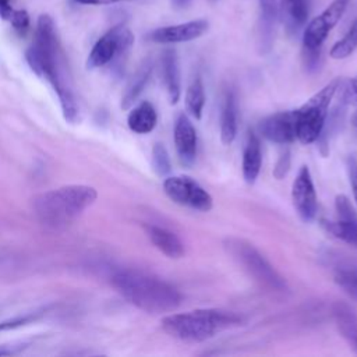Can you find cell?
<instances>
[{"mask_svg": "<svg viewBox=\"0 0 357 357\" xmlns=\"http://www.w3.org/2000/svg\"><path fill=\"white\" fill-rule=\"evenodd\" d=\"M212 1H215V0H212Z\"/></svg>", "mask_w": 357, "mask_h": 357, "instance_id": "cell-36", "label": "cell"}, {"mask_svg": "<svg viewBox=\"0 0 357 357\" xmlns=\"http://www.w3.org/2000/svg\"><path fill=\"white\" fill-rule=\"evenodd\" d=\"M40 317H42V312L35 311V312H29V314L18 315V317H14V318H10V319H6V321H1V322H0V332H4V331H13V329H17V328H21V326L29 325V324H32V322L38 321Z\"/></svg>", "mask_w": 357, "mask_h": 357, "instance_id": "cell-27", "label": "cell"}, {"mask_svg": "<svg viewBox=\"0 0 357 357\" xmlns=\"http://www.w3.org/2000/svg\"><path fill=\"white\" fill-rule=\"evenodd\" d=\"M356 49H357V18L350 25L344 36L332 46L329 54L335 60H342L349 57Z\"/></svg>", "mask_w": 357, "mask_h": 357, "instance_id": "cell-24", "label": "cell"}, {"mask_svg": "<svg viewBox=\"0 0 357 357\" xmlns=\"http://www.w3.org/2000/svg\"><path fill=\"white\" fill-rule=\"evenodd\" d=\"M70 1L81 6H99V0H70Z\"/></svg>", "mask_w": 357, "mask_h": 357, "instance_id": "cell-33", "label": "cell"}, {"mask_svg": "<svg viewBox=\"0 0 357 357\" xmlns=\"http://www.w3.org/2000/svg\"><path fill=\"white\" fill-rule=\"evenodd\" d=\"M335 282L349 296L357 298V268H343L335 273Z\"/></svg>", "mask_w": 357, "mask_h": 357, "instance_id": "cell-26", "label": "cell"}, {"mask_svg": "<svg viewBox=\"0 0 357 357\" xmlns=\"http://www.w3.org/2000/svg\"><path fill=\"white\" fill-rule=\"evenodd\" d=\"M340 81L333 79L294 110L296 138L303 144L315 142L325 127L329 105L339 89Z\"/></svg>", "mask_w": 357, "mask_h": 357, "instance_id": "cell-5", "label": "cell"}, {"mask_svg": "<svg viewBox=\"0 0 357 357\" xmlns=\"http://www.w3.org/2000/svg\"><path fill=\"white\" fill-rule=\"evenodd\" d=\"M160 74L172 105H176L181 96V79L178 59L174 49H165L160 54Z\"/></svg>", "mask_w": 357, "mask_h": 357, "instance_id": "cell-14", "label": "cell"}, {"mask_svg": "<svg viewBox=\"0 0 357 357\" xmlns=\"http://www.w3.org/2000/svg\"><path fill=\"white\" fill-rule=\"evenodd\" d=\"M151 74H152V60L146 59L141 63V66L132 74V77L130 78V81L126 86V91L121 96V107L123 109H128L138 99V96L145 89V86L151 78Z\"/></svg>", "mask_w": 357, "mask_h": 357, "instance_id": "cell-21", "label": "cell"}, {"mask_svg": "<svg viewBox=\"0 0 357 357\" xmlns=\"http://www.w3.org/2000/svg\"><path fill=\"white\" fill-rule=\"evenodd\" d=\"M117 1H121V0H99V4H113Z\"/></svg>", "mask_w": 357, "mask_h": 357, "instance_id": "cell-35", "label": "cell"}, {"mask_svg": "<svg viewBox=\"0 0 357 357\" xmlns=\"http://www.w3.org/2000/svg\"><path fill=\"white\" fill-rule=\"evenodd\" d=\"M244 318L233 311L199 308L188 312L169 314L162 318L163 331L181 342L198 343L213 337L218 332L243 325Z\"/></svg>", "mask_w": 357, "mask_h": 357, "instance_id": "cell-4", "label": "cell"}, {"mask_svg": "<svg viewBox=\"0 0 357 357\" xmlns=\"http://www.w3.org/2000/svg\"><path fill=\"white\" fill-rule=\"evenodd\" d=\"M25 59L31 70L52 85L59 98L64 119L68 123H75L78 119V105L71 86V79L66 71L63 52L50 15H39L35 39L26 49Z\"/></svg>", "mask_w": 357, "mask_h": 357, "instance_id": "cell-1", "label": "cell"}, {"mask_svg": "<svg viewBox=\"0 0 357 357\" xmlns=\"http://www.w3.org/2000/svg\"><path fill=\"white\" fill-rule=\"evenodd\" d=\"M259 134L275 144H289L296 139L294 110L278 112L262 119L258 124Z\"/></svg>", "mask_w": 357, "mask_h": 357, "instance_id": "cell-12", "label": "cell"}, {"mask_svg": "<svg viewBox=\"0 0 357 357\" xmlns=\"http://www.w3.org/2000/svg\"><path fill=\"white\" fill-rule=\"evenodd\" d=\"M110 282L130 304L149 314L174 311L183 300L173 284L145 271L119 269L112 275Z\"/></svg>", "mask_w": 357, "mask_h": 357, "instance_id": "cell-2", "label": "cell"}, {"mask_svg": "<svg viewBox=\"0 0 357 357\" xmlns=\"http://www.w3.org/2000/svg\"><path fill=\"white\" fill-rule=\"evenodd\" d=\"M8 21L20 35H24L29 28V14L25 10H13Z\"/></svg>", "mask_w": 357, "mask_h": 357, "instance_id": "cell-29", "label": "cell"}, {"mask_svg": "<svg viewBox=\"0 0 357 357\" xmlns=\"http://www.w3.org/2000/svg\"><path fill=\"white\" fill-rule=\"evenodd\" d=\"M98 198L93 187L68 184L36 195L32 208L36 219L49 229H64L75 222Z\"/></svg>", "mask_w": 357, "mask_h": 357, "instance_id": "cell-3", "label": "cell"}, {"mask_svg": "<svg viewBox=\"0 0 357 357\" xmlns=\"http://www.w3.org/2000/svg\"><path fill=\"white\" fill-rule=\"evenodd\" d=\"M336 326L349 346L357 353V314L346 303L337 301L332 307Z\"/></svg>", "mask_w": 357, "mask_h": 357, "instance_id": "cell-17", "label": "cell"}, {"mask_svg": "<svg viewBox=\"0 0 357 357\" xmlns=\"http://www.w3.org/2000/svg\"><path fill=\"white\" fill-rule=\"evenodd\" d=\"M11 13H13V7L10 4V0H0V18L8 21Z\"/></svg>", "mask_w": 357, "mask_h": 357, "instance_id": "cell-32", "label": "cell"}, {"mask_svg": "<svg viewBox=\"0 0 357 357\" xmlns=\"http://www.w3.org/2000/svg\"><path fill=\"white\" fill-rule=\"evenodd\" d=\"M225 248L261 286L275 293H286L289 290L284 278L247 240L237 237L226 238Z\"/></svg>", "mask_w": 357, "mask_h": 357, "instance_id": "cell-6", "label": "cell"}, {"mask_svg": "<svg viewBox=\"0 0 357 357\" xmlns=\"http://www.w3.org/2000/svg\"><path fill=\"white\" fill-rule=\"evenodd\" d=\"M145 229H146V234H148L151 243L166 257L177 259L184 255V252H185L184 244L177 237L176 233H173L165 227L155 226V225H149Z\"/></svg>", "mask_w": 357, "mask_h": 357, "instance_id": "cell-16", "label": "cell"}, {"mask_svg": "<svg viewBox=\"0 0 357 357\" xmlns=\"http://www.w3.org/2000/svg\"><path fill=\"white\" fill-rule=\"evenodd\" d=\"M290 152L286 151L280 155V158L278 159L276 165H275V169H273V176L280 180L282 177H284L290 169Z\"/></svg>", "mask_w": 357, "mask_h": 357, "instance_id": "cell-30", "label": "cell"}, {"mask_svg": "<svg viewBox=\"0 0 357 357\" xmlns=\"http://www.w3.org/2000/svg\"><path fill=\"white\" fill-rule=\"evenodd\" d=\"M262 165V151L261 141L257 134L250 132L243 152V177L248 184H254Z\"/></svg>", "mask_w": 357, "mask_h": 357, "instance_id": "cell-18", "label": "cell"}, {"mask_svg": "<svg viewBox=\"0 0 357 357\" xmlns=\"http://www.w3.org/2000/svg\"><path fill=\"white\" fill-rule=\"evenodd\" d=\"M132 43L134 35L128 28L121 24L110 28L93 45L86 60V67L93 70L119 60L130 50Z\"/></svg>", "mask_w": 357, "mask_h": 357, "instance_id": "cell-7", "label": "cell"}, {"mask_svg": "<svg viewBox=\"0 0 357 357\" xmlns=\"http://www.w3.org/2000/svg\"><path fill=\"white\" fill-rule=\"evenodd\" d=\"M347 167H349V176H350V184H351L354 201L357 204V160L354 158H350Z\"/></svg>", "mask_w": 357, "mask_h": 357, "instance_id": "cell-31", "label": "cell"}, {"mask_svg": "<svg viewBox=\"0 0 357 357\" xmlns=\"http://www.w3.org/2000/svg\"><path fill=\"white\" fill-rule=\"evenodd\" d=\"M209 28V22L206 20H194L177 25H169L156 28L148 33V39L155 43H181L198 39L202 36Z\"/></svg>", "mask_w": 357, "mask_h": 357, "instance_id": "cell-11", "label": "cell"}, {"mask_svg": "<svg viewBox=\"0 0 357 357\" xmlns=\"http://www.w3.org/2000/svg\"><path fill=\"white\" fill-rule=\"evenodd\" d=\"M158 123V114L152 103L144 100L137 105L127 117L128 128L137 134H148L151 132Z\"/></svg>", "mask_w": 357, "mask_h": 357, "instance_id": "cell-20", "label": "cell"}, {"mask_svg": "<svg viewBox=\"0 0 357 357\" xmlns=\"http://www.w3.org/2000/svg\"><path fill=\"white\" fill-rule=\"evenodd\" d=\"M237 134V102L233 91H227L223 99L220 114V141L230 145Z\"/></svg>", "mask_w": 357, "mask_h": 357, "instance_id": "cell-19", "label": "cell"}, {"mask_svg": "<svg viewBox=\"0 0 357 357\" xmlns=\"http://www.w3.org/2000/svg\"><path fill=\"white\" fill-rule=\"evenodd\" d=\"M172 3H173V6L177 7V8H185V7L190 6L191 0H172Z\"/></svg>", "mask_w": 357, "mask_h": 357, "instance_id": "cell-34", "label": "cell"}, {"mask_svg": "<svg viewBox=\"0 0 357 357\" xmlns=\"http://www.w3.org/2000/svg\"><path fill=\"white\" fill-rule=\"evenodd\" d=\"M165 194L181 206H188L195 211L208 212L213 206L211 194L190 176H170L163 181Z\"/></svg>", "mask_w": 357, "mask_h": 357, "instance_id": "cell-8", "label": "cell"}, {"mask_svg": "<svg viewBox=\"0 0 357 357\" xmlns=\"http://www.w3.org/2000/svg\"><path fill=\"white\" fill-rule=\"evenodd\" d=\"M152 167L159 177H166L172 170L167 149L160 142H156L152 148Z\"/></svg>", "mask_w": 357, "mask_h": 357, "instance_id": "cell-25", "label": "cell"}, {"mask_svg": "<svg viewBox=\"0 0 357 357\" xmlns=\"http://www.w3.org/2000/svg\"><path fill=\"white\" fill-rule=\"evenodd\" d=\"M291 201L296 212L304 222H311L315 219L318 201L312 177L307 166H301L291 184Z\"/></svg>", "mask_w": 357, "mask_h": 357, "instance_id": "cell-10", "label": "cell"}, {"mask_svg": "<svg viewBox=\"0 0 357 357\" xmlns=\"http://www.w3.org/2000/svg\"><path fill=\"white\" fill-rule=\"evenodd\" d=\"M321 226L335 238L357 248V219H322Z\"/></svg>", "mask_w": 357, "mask_h": 357, "instance_id": "cell-22", "label": "cell"}, {"mask_svg": "<svg viewBox=\"0 0 357 357\" xmlns=\"http://www.w3.org/2000/svg\"><path fill=\"white\" fill-rule=\"evenodd\" d=\"M174 145L180 162L185 166H191L197 156V131L185 114H178L174 123Z\"/></svg>", "mask_w": 357, "mask_h": 357, "instance_id": "cell-13", "label": "cell"}, {"mask_svg": "<svg viewBox=\"0 0 357 357\" xmlns=\"http://www.w3.org/2000/svg\"><path fill=\"white\" fill-rule=\"evenodd\" d=\"M350 0H333L318 17L310 21L303 33V50L321 52L328 33L344 14Z\"/></svg>", "mask_w": 357, "mask_h": 357, "instance_id": "cell-9", "label": "cell"}, {"mask_svg": "<svg viewBox=\"0 0 357 357\" xmlns=\"http://www.w3.org/2000/svg\"><path fill=\"white\" fill-rule=\"evenodd\" d=\"M205 106V89H204V82L197 74L192 81L190 82L187 92H185V107L187 112L195 119L199 120L202 117V110Z\"/></svg>", "mask_w": 357, "mask_h": 357, "instance_id": "cell-23", "label": "cell"}, {"mask_svg": "<svg viewBox=\"0 0 357 357\" xmlns=\"http://www.w3.org/2000/svg\"><path fill=\"white\" fill-rule=\"evenodd\" d=\"M335 208L339 219H357V213L346 195L340 194L335 198Z\"/></svg>", "mask_w": 357, "mask_h": 357, "instance_id": "cell-28", "label": "cell"}, {"mask_svg": "<svg viewBox=\"0 0 357 357\" xmlns=\"http://www.w3.org/2000/svg\"><path fill=\"white\" fill-rule=\"evenodd\" d=\"M310 0H280L278 13L289 33H297L308 17Z\"/></svg>", "mask_w": 357, "mask_h": 357, "instance_id": "cell-15", "label": "cell"}]
</instances>
